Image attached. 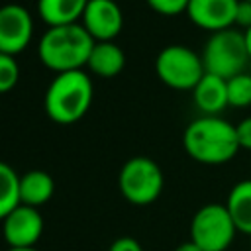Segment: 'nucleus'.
<instances>
[{
	"instance_id": "11",
	"label": "nucleus",
	"mask_w": 251,
	"mask_h": 251,
	"mask_svg": "<svg viewBox=\"0 0 251 251\" xmlns=\"http://www.w3.org/2000/svg\"><path fill=\"white\" fill-rule=\"evenodd\" d=\"M237 4L239 0H190L186 16L196 27L216 33L233 27Z\"/></svg>"
},
{
	"instance_id": "12",
	"label": "nucleus",
	"mask_w": 251,
	"mask_h": 251,
	"mask_svg": "<svg viewBox=\"0 0 251 251\" xmlns=\"http://www.w3.org/2000/svg\"><path fill=\"white\" fill-rule=\"evenodd\" d=\"M196 108L204 116H218L227 104V80L210 73H204L200 82L192 90Z\"/></svg>"
},
{
	"instance_id": "25",
	"label": "nucleus",
	"mask_w": 251,
	"mask_h": 251,
	"mask_svg": "<svg viewBox=\"0 0 251 251\" xmlns=\"http://www.w3.org/2000/svg\"><path fill=\"white\" fill-rule=\"evenodd\" d=\"M245 33V43H247V51H249V59H251V27L247 29V31H243Z\"/></svg>"
},
{
	"instance_id": "4",
	"label": "nucleus",
	"mask_w": 251,
	"mask_h": 251,
	"mask_svg": "<svg viewBox=\"0 0 251 251\" xmlns=\"http://www.w3.org/2000/svg\"><path fill=\"white\" fill-rule=\"evenodd\" d=\"M249 61L251 59L245 43V33L237 27L212 33L202 51L204 71L226 80L239 73H245Z\"/></svg>"
},
{
	"instance_id": "1",
	"label": "nucleus",
	"mask_w": 251,
	"mask_h": 251,
	"mask_svg": "<svg viewBox=\"0 0 251 251\" xmlns=\"http://www.w3.org/2000/svg\"><path fill=\"white\" fill-rule=\"evenodd\" d=\"M182 145L188 157L202 165H224L241 149L235 126L218 116H202L190 122L182 133Z\"/></svg>"
},
{
	"instance_id": "14",
	"label": "nucleus",
	"mask_w": 251,
	"mask_h": 251,
	"mask_svg": "<svg viewBox=\"0 0 251 251\" xmlns=\"http://www.w3.org/2000/svg\"><path fill=\"white\" fill-rule=\"evenodd\" d=\"M55 192L53 176L45 171L33 169L20 175V202L25 206L39 208L51 200Z\"/></svg>"
},
{
	"instance_id": "17",
	"label": "nucleus",
	"mask_w": 251,
	"mask_h": 251,
	"mask_svg": "<svg viewBox=\"0 0 251 251\" xmlns=\"http://www.w3.org/2000/svg\"><path fill=\"white\" fill-rule=\"evenodd\" d=\"M20 204V175L12 165L0 161V220Z\"/></svg>"
},
{
	"instance_id": "21",
	"label": "nucleus",
	"mask_w": 251,
	"mask_h": 251,
	"mask_svg": "<svg viewBox=\"0 0 251 251\" xmlns=\"http://www.w3.org/2000/svg\"><path fill=\"white\" fill-rule=\"evenodd\" d=\"M233 27L247 31L251 27V2L249 0H239L237 10H235V24Z\"/></svg>"
},
{
	"instance_id": "10",
	"label": "nucleus",
	"mask_w": 251,
	"mask_h": 251,
	"mask_svg": "<svg viewBox=\"0 0 251 251\" xmlns=\"http://www.w3.org/2000/svg\"><path fill=\"white\" fill-rule=\"evenodd\" d=\"M80 24L94 41H114L124 27V14L116 0H88Z\"/></svg>"
},
{
	"instance_id": "9",
	"label": "nucleus",
	"mask_w": 251,
	"mask_h": 251,
	"mask_svg": "<svg viewBox=\"0 0 251 251\" xmlns=\"http://www.w3.org/2000/svg\"><path fill=\"white\" fill-rule=\"evenodd\" d=\"M43 233V216L37 208L20 204L2 220V235L8 247H35Z\"/></svg>"
},
{
	"instance_id": "15",
	"label": "nucleus",
	"mask_w": 251,
	"mask_h": 251,
	"mask_svg": "<svg viewBox=\"0 0 251 251\" xmlns=\"http://www.w3.org/2000/svg\"><path fill=\"white\" fill-rule=\"evenodd\" d=\"M86 4L88 0H37V12L47 27L67 25L80 22Z\"/></svg>"
},
{
	"instance_id": "23",
	"label": "nucleus",
	"mask_w": 251,
	"mask_h": 251,
	"mask_svg": "<svg viewBox=\"0 0 251 251\" xmlns=\"http://www.w3.org/2000/svg\"><path fill=\"white\" fill-rule=\"evenodd\" d=\"M108 251H143L141 243L135 239V237H129V235H124V237H118L110 243Z\"/></svg>"
},
{
	"instance_id": "18",
	"label": "nucleus",
	"mask_w": 251,
	"mask_h": 251,
	"mask_svg": "<svg viewBox=\"0 0 251 251\" xmlns=\"http://www.w3.org/2000/svg\"><path fill=\"white\" fill-rule=\"evenodd\" d=\"M227 104L233 108L251 106V75L239 73L227 78Z\"/></svg>"
},
{
	"instance_id": "27",
	"label": "nucleus",
	"mask_w": 251,
	"mask_h": 251,
	"mask_svg": "<svg viewBox=\"0 0 251 251\" xmlns=\"http://www.w3.org/2000/svg\"><path fill=\"white\" fill-rule=\"evenodd\" d=\"M249 2H251V0H249Z\"/></svg>"
},
{
	"instance_id": "22",
	"label": "nucleus",
	"mask_w": 251,
	"mask_h": 251,
	"mask_svg": "<svg viewBox=\"0 0 251 251\" xmlns=\"http://www.w3.org/2000/svg\"><path fill=\"white\" fill-rule=\"evenodd\" d=\"M235 131H237L239 147L251 151V116H249V118H243V120L235 126Z\"/></svg>"
},
{
	"instance_id": "26",
	"label": "nucleus",
	"mask_w": 251,
	"mask_h": 251,
	"mask_svg": "<svg viewBox=\"0 0 251 251\" xmlns=\"http://www.w3.org/2000/svg\"><path fill=\"white\" fill-rule=\"evenodd\" d=\"M8 251H37L35 247H8Z\"/></svg>"
},
{
	"instance_id": "13",
	"label": "nucleus",
	"mask_w": 251,
	"mask_h": 251,
	"mask_svg": "<svg viewBox=\"0 0 251 251\" xmlns=\"http://www.w3.org/2000/svg\"><path fill=\"white\" fill-rule=\"evenodd\" d=\"M124 67H126V53L118 43H114V41H96L94 43L88 63H86V69L92 75L102 76V78H112V76L120 75L124 71Z\"/></svg>"
},
{
	"instance_id": "5",
	"label": "nucleus",
	"mask_w": 251,
	"mask_h": 251,
	"mask_svg": "<svg viewBox=\"0 0 251 251\" xmlns=\"http://www.w3.org/2000/svg\"><path fill=\"white\" fill-rule=\"evenodd\" d=\"M163 171L149 157L127 159L118 175V186L122 196L135 206H147L155 202L163 192Z\"/></svg>"
},
{
	"instance_id": "3",
	"label": "nucleus",
	"mask_w": 251,
	"mask_h": 251,
	"mask_svg": "<svg viewBox=\"0 0 251 251\" xmlns=\"http://www.w3.org/2000/svg\"><path fill=\"white\" fill-rule=\"evenodd\" d=\"M94 98V86L84 71H67L55 75L45 90V112L61 126L76 124L84 118Z\"/></svg>"
},
{
	"instance_id": "24",
	"label": "nucleus",
	"mask_w": 251,
	"mask_h": 251,
	"mask_svg": "<svg viewBox=\"0 0 251 251\" xmlns=\"http://www.w3.org/2000/svg\"><path fill=\"white\" fill-rule=\"evenodd\" d=\"M175 251H202V249H200V247H198L194 241H190V239H188V241L180 243V245H178Z\"/></svg>"
},
{
	"instance_id": "6",
	"label": "nucleus",
	"mask_w": 251,
	"mask_h": 251,
	"mask_svg": "<svg viewBox=\"0 0 251 251\" xmlns=\"http://www.w3.org/2000/svg\"><path fill=\"white\" fill-rule=\"evenodd\" d=\"M155 73L163 84L173 90H194L204 76L202 55L186 45H167L155 59Z\"/></svg>"
},
{
	"instance_id": "16",
	"label": "nucleus",
	"mask_w": 251,
	"mask_h": 251,
	"mask_svg": "<svg viewBox=\"0 0 251 251\" xmlns=\"http://www.w3.org/2000/svg\"><path fill=\"white\" fill-rule=\"evenodd\" d=\"M226 208L237 227V231L251 235V178L239 180L231 186Z\"/></svg>"
},
{
	"instance_id": "7",
	"label": "nucleus",
	"mask_w": 251,
	"mask_h": 251,
	"mask_svg": "<svg viewBox=\"0 0 251 251\" xmlns=\"http://www.w3.org/2000/svg\"><path fill=\"white\" fill-rule=\"evenodd\" d=\"M237 233V227L226 204H206L196 210L190 222V241L202 251H226Z\"/></svg>"
},
{
	"instance_id": "2",
	"label": "nucleus",
	"mask_w": 251,
	"mask_h": 251,
	"mask_svg": "<svg viewBox=\"0 0 251 251\" xmlns=\"http://www.w3.org/2000/svg\"><path fill=\"white\" fill-rule=\"evenodd\" d=\"M94 43L96 41L82 27V24L53 25L47 27L37 41V57L57 75L67 71H82Z\"/></svg>"
},
{
	"instance_id": "20",
	"label": "nucleus",
	"mask_w": 251,
	"mask_h": 251,
	"mask_svg": "<svg viewBox=\"0 0 251 251\" xmlns=\"http://www.w3.org/2000/svg\"><path fill=\"white\" fill-rule=\"evenodd\" d=\"M149 4V8L161 16H178V14H186L188 2L190 0H145Z\"/></svg>"
},
{
	"instance_id": "19",
	"label": "nucleus",
	"mask_w": 251,
	"mask_h": 251,
	"mask_svg": "<svg viewBox=\"0 0 251 251\" xmlns=\"http://www.w3.org/2000/svg\"><path fill=\"white\" fill-rule=\"evenodd\" d=\"M20 80V65L14 55L0 53V94L10 92Z\"/></svg>"
},
{
	"instance_id": "8",
	"label": "nucleus",
	"mask_w": 251,
	"mask_h": 251,
	"mask_svg": "<svg viewBox=\"0 0 251 251\" xmlns=\"http://www.w3.org/2000/svg\"><path fill=\"white\" fill-rule=\"evenodd\" d=\"M33 35V20L27 8L22 4L0 6V53L18 55L22 53Z\"/></svg>"
}]
</instances>
